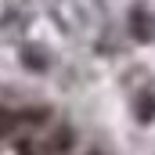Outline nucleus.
Returning <instances> with one entry per match:
<instances>
[{"label":"nucleus","mask_w":155,"mask_h":155,"mask_svg":"<svg viewBox=\"0 0 155 155\" xmlns=\"http://www.w3.org/2000/svg\"><path fill=\"white\" fill-rule=\"evenodd\" d=\"M69 148H72V130L69 126H58L54 137L43 141V155H61V152H69Z\"/></svg>","instance_id":"f257e3e1"},{"label":"nucleus","mask_w":155,"mask_h":155,"mask_svg":"<svg viewBox=\"0 0 155 155\" xmlns=\"http://www.w3.org/2000/svg\"><path fill=\"white\" fill-rule=\"evenodd\" d=\"M130 29H134V36H137V40H152V33H155L152 15H148L144 7H134V15H130Z\"/></svg>","instance_id":"f03ea898"},{"label":"nucleus","mask_w":155,"mask_h":155,"mask_svg":"<svg viewBox=\"0 0 155 155\" xmlns=\"http://www.w3.org/2000/svg\"><path fill=\"white\" fill-rule=\"evenodd\" d=\"M134 112H137V119H141V123H152V119H155V90H152V87H148V90L134 101Z\"/></svg>","instance_id":"7ed1b4c3"},{"label":"nucleus","mask_w":155,"mask_h":155,"mask_svg":"<svg viewBox=\"0 0 155 155\" xmlns=\"http://www.w3.org/2000/svg\"><path fill=\"white\" fill-rule=\"evenodd\" d=\"M18 155H40V148L33 141H18Z\"/></svg>","instance_id":"20e7f679"}]
</instances>
